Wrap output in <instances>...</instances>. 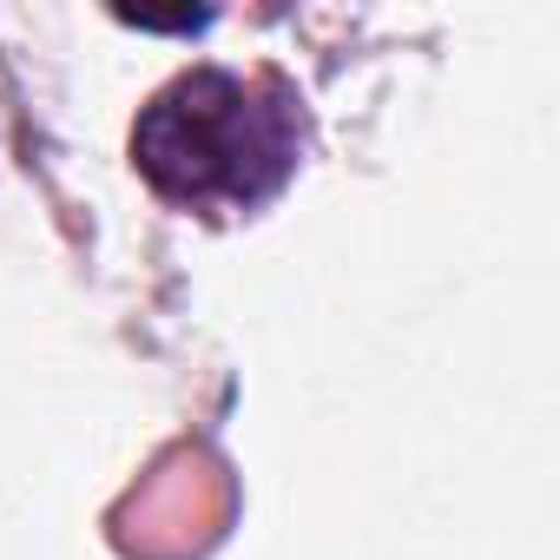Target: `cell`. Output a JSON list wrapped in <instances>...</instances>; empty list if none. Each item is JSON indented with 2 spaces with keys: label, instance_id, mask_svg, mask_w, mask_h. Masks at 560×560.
Returning a JSON list of instances; mask_svg holds the SVG:
<instances>
[{
  "label": "cell",
  "instance_id": "cell-1",
  "mask_svg": "<svg viewBox=\"0 0 560 560\" xmlns=\"http://www.w3.org/2000/svg\"><path fill=\"white\" fill-rule=\"evenodd\" d=\"M298 100L284 80L191 67L132 126V165L185 211H257L298 172Z\"/></svg>",
  "mask_w": 560,
  "mask_h": 560
}]
</instances>
